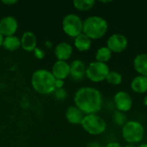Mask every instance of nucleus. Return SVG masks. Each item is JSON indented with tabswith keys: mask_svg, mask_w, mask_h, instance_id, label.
I'll return each instance as SVG.
<instances>
[{
	"mask_svg": "<svg viewBox=\"0 0 147 147\" xmlns=\"http://www.w3.org/2000/svg\"><path fill=\"white\" fill-rule=\"evenodd\" d=\"M75 106L85 115L96 114L102 109L103 99L102 93L94 87L79 88L74 95Z\"/></svg>",
	"mask_w": 147,
	"mask_h": 147,
	"instance_id": "1",
	"label": "nucleus"
},
{
	"mask_svg": "<svg viewBox=\"0 0 147 147\" xmlns=\"http://www.w3.org/2000/svg\"><path fill=\"white\" fill-rule=\"evenodd\" d=\"M56 78L51 71L46 69L36 70L31 78L33 89L41 95H50L55 90Z\"/></svg>",
	"mask_w": 147,
	"mask_h": 147,
	"instance_id": "2",
	"label": "nucleus"
},
{
	"mask_svg": "<svg viewBox=\"0 0 147 147\" xmlns=\"http://www.w3.org/2000/svg\"><path fill=\"white\" fill-rule=\"evenodd\" d=\"M109 28L108 22L101 16H91L83 22V33L90 40H98L103 37Z\"/></svg>",
	"mask_w": 147,
	"mask_h": 147,
	"instance_id": "3",
	"label": "nucleus"
},
{
	"mask_svg": "<svg viewBox=\"0 0 147 147\" xmlns=\"http://www.w3.org/2000/svg\"><path fill=\"white\" fill-rule=\"evenodd\" d=\"M145 128L143 125L137 121H128L123 127L121 135L123 140L128 144H136L143 140Z\"/></svg>",
	"mask_w": 147,
	"mask_h": 147,
	"instance_id": "4",
	"label": "nucleus"
},
{
	"mask_svg": "<svg viewBox=\"0 0 147 147\" xmlns=\"http://www.w3.org/2000/svg\"><path fill=\"white\" fill-rule=\"evenodd\" d=\"M81 126L87 134L95 136L102 134L107 129L106 121L96 114L85 115Z\"/></svg>",
	"mask_w": 147,
	"mask_h": 147,
	"instance_id": "5",
	"label": "nucleus"
},
{
	"mask_svg": "<svg viewBox=\"0 0 147 147\" xmlns=\"http://www.w3.org/2000/svg\"><path fill=\"white\" fill-rule=\"evenodd\" d=\"M83 22L84 21L78 15L68 14L62 21L63 31L66 35L71 38H76L83 33Z\"/></svg>",
	"mask_w": 147,
	"mask_h": 147,
	"instance_id": "6",
	"label": "nucleus"
},
{
	"mask_svg": "<svg viewBox=\"0 0 147 147\" xmlns=\"http://www.w3.org/2000/svg\"><path fill=\"white\" fill-rule=\"evenodd\" d=\"M110 71L108 64L94 61L89 64L86 68V78L94 83H100L106 80Z\"/></svg>",
	"mask_w": 147,
	"mask_h": 147,
	"instance_id": "7",
	"label": "nucleus"
},
{
	"mask_svg": "<svg viewBox=\"0 0 147 147\" xmlns=\"http://www.w3.org/2000/svg\"><path fill=\"white\" fill-rule=\"evenodd\" d=\"M128 46L127 38L122 34H114L107 40V47L114 53H122Z\"/></svg>",
	"mask_w": 147,
	"mask_h": 147,
	"instance_id": "8",
	"label": "nucleus"
},
{
	"mask_svg": "<svg viewBox=\"0 0 147 147\" xmlns=\"http://www.w3.org/2000/svg\"><path fill=\"white\" fill-rule=\"evenodd\" d=\"M114 104L117 111L126 113L132 109L133 108V98L132 96L124 90L118 91L114 96Z\"/></svg>",
	"mask_w": 147,
	"mask_h": 147,
	"instance_id": "9",
	"label": "nucleus"
},
{
	"mask_svg": "<svg viewBox=\"0 0 147 147\" xmlns=\"http://www.w3.org/2000/svg\"><path fill=\"white\" fill-rule=\"evenodd\" d=\"M17 28L18 22L14 16H7L0 20V33L3 37L14 35Z\"/></svg>",
	"mask_w": 147,
	"mask_h": 147,
	"instance_id": "10",
	"label": "nucleus"
},
{
	"mask_svg": "<svg viewBox=\"0 0 147 147\" xmlns=\"http://www.w3.org/2000/svg\"><path fill=\"white\" fill-rule=\"evenodd\" d=\"M85 64L80 59H75L70 65V76L76 81H80L86 77Z\"/></svg>",
	"mask_w": 147,
	"mask_h": 147,
	"instance_id": "11",
	"label": "nucleus"
},
{
	"mask_svg": "<svg viewBox=\"0 0 147 147\" xmlns=\"http://www.w3.org/2000/svg\"><path fill=\"white\" fill-rule=\"evenodd\" d=\"M51 72L56 79L65 80L70 76V65L66 61L57 60L53 64Z\"/></svg>",
	"mask_w": 147,
	"mask_h": 147,
	"instance_id": "12",
	"label": "nucleus"
},
{
	"mask_svg": "<svg viewBox=\"0 0 147 147\" xmlns=\"http://www.w3.org/2000/svg\"><path fill=\"white\" fill-rule=\"evenodd\" d=\"M73 49L71 45H70L67 42H60L56 45L54 48V54L58 60L66 61L68 60L71 54H72Z\"/></svg>",
	"mask_w": 147,
	"mask_h": 147,
	"instance_id": "13",
	"label": "nucleus"
},
{
	"mask_svg": "<svg viewBox=\"0 0 147 147\" xmlns=\"http://www.w3.org/2000/svg\"><path fill=\"white\" fill-rule=\"evenodd\" d=\"M37 44L35 34L31 31H26L22 34L21 38V47L24 51L33 52Z\"/></svg>",
	"mask_w": 147,
	"mask_h": 147,
	"instance_id": "14",
	"label": "nucleus"
},
{
	"mask_svg": "<svg viewBox=\"0 0 147 147\" xmlns=\"http://www.w3.org/2000/svg\"><path fill=\"white\" fill-rule=\"evenodd\" d=\"M84 117V114L76 106H71L65 111V118L67 121L72 125H81Z\"/></svg>",
	"mask_w": 147,
	"mask_h": 147,
	"instance_id": "15",
	"label": "nucleus"
},
{
	"mask_svg": "<svg viewBox=\"0 0 147 147\" xmlns=\"http://www.w3.org/2000/svg\"><path fill=\"white\" fill-rule=\"evenodd\" d=\"M132 90L137 94H145L147 92V77L138 75L133 78L130 84Z\"/></svg>",
	"mask_w": 147,
	"mask_h": 147,
	"instance_id": "16",
	"label": "nucleus"
},
{
	"mask_svg": "<svg viewBox=\"0 0 147 147\" xmlns=\"http://www.w3.org/2000/svg\"><path fill=\"white\" fill-rule=\"evenodd\" d=\"M134 67L139 75L147 77V53H140L134 58Z\"/></svg>",
	"mask_w": 147,
	"mask_h": 147,
	"instance_id": "17",
	"label": "nucleus"
},
{
	"mask_svg": "<svg viewBox=\"0 0 147 147\" xmlns=\"http://www.w3.org/2000/svg\"><path fill=\"white\" fill-rule=\"evenodd\" d=\"M92 40H90L84 33L74 38V46L79 52H86L91 47Z\"/></svg>",
	"mask_w": 147,
	"mask_h": 147,
	"instance_id": "18",
	"label": "nucleus"
},
{
	"mask_svg": "<svg viewBox=\"0 0 147 147\" xmlns=\"http://www.w3.org/2000/svg\"><path fill=\"white\" fill-rule=\"evenodd\" d=\"M2 46L3 47L4 49L13 52L17 50L21 47V40L16 35L7 36L3 38Z\"/></svg>",
	"mask_w": 147,
	"mask_h": 147,
	"instance_id": "19",
	"label": "nucleus"
},
{
	"mask_svg": "<svg viewBox=\"0 0 147 147\" xmlns=\"http://www.w3.org/2000/svg\"><path fill=\"white\" fill-rule=\"evenodd\" d=\"M112 52L107 47H101L96 53V61L107 64L112 57Z\"/></svg>",
	"mask_w": 147,
	"mask_h": 147,
	"instance_id": "20",
	"label": "nucleus"
},
{
	"mask_svg": "<svg viewBox=\"0 0 147 147\" xmlns=\"http://www.w3.org/2000/svg\"><path fill=\"white\" fill-rule=\"evenodd\" d=\"M96 3L94 0H73L72 4L74 8L80 11H87L91 9Z\"/></svg>",
	"mask_w": 147,
	"mask_h": 147,
	"instance_id": "21",
	"label": "nucleus"
},
{
	"mask_svg": "<svg viewBox=\"0 0 147 147\" xmlns=\"http://www.w3.org/2000/svg\"><path fill=\"white\" fill-rule=\"evenodd\" d=\"M106 81L111 85H119L122 83V75L115 71H110L106 78Z\"/></svg>",
	"mask_w": 147,
	"mask_h": 147,
	"instance_id": "22",
	"label": "nucleus"
},
{
	"mask_svg": "<svg viewBox=\"0 0 147 147\" xmlns=\"http://www.w3.org/2000/svg\"><path fill=\"white\" fill-rule=\"evenodd\" d=\"M113 120L117 126H121V127H123L127 122V116H126L125 113H122L120 111L115 112V114L113 115Z\"/></svg>",
	"mask_w": 147,
	"mask_h": 147,
	"instance_id": "23",
	"label": "nucleus"
},
{
	"mask_svg": "<svg viewBox=\"0 0 147 147\" xmlns=\"http://www.w3.org/2000/svg\"><path fill=\"white\" fill-rule=\"evenodd\" d=\"M53 97L56 100V101H63L65 99L66 96H67V92L64 88L61 89H56L53 93Z\"/></svg>",
	"mask_w": 147,
	"mask_h": 147,
	"instance_id": "24",
	"label": "nucleus"
},
{
	"mask_svg": "<svg viewBox=\"0 0 147 147\" xmlns=\"http://www.w3.org/2000/svg\"><path fill=\"white\" fill-rule=\"evenodd\" d=\"M34 52V57L37 58L38 59H42L44 57H45V53L43 50H41L40 48L39 47H35V49L33 51Z\"/></svg>",
	"mask_w": 147,
	"mask_h": 147,
	"instance_id": "25",
	"label": "nucleus"
},
{
	"mask_svg": "<svg viewBox=\"0 0 147 147\" xmlns=\"http://www.w3.org/2000/svg\"><path fill=\"white\" fill-rule=\"evenodd\" d=\"M64 86V80H60V79H56L55 82V88L56 89H61ZM55 89V90H56Z\"/></svg>",
	"mask_w": 147,
	"mask_h": 147,
	"instance_id": "26",
	"label": "nucleus"
},
{
	"mask_svg": "<svg viewBox=\"0 0 147 147\" xmlns=\"http://www.w3.org/2000/svg\"><path fill=\"white\" fill-rule=\"evenodd\" d=\"M2 3H3V4H6V5H12V4H16V3H18V1L17 0H3V1H2Z\"/></svg>",
	"mask_w": 147,
	"mask_h": 147,
	"instance_id": "27",
	"label": "nucleus"
},
{
	"mask_svg": "<svg viewBox=\"0 0 147 147\" xmlns=\"http://www.w3.org/2000/svg\"><path fill=\"white\" fill-rule=\"evenodd\" d=\"M105 147H122V146H121V144H120V143L113 141V142H109V143H108Z\"/></svg>",
	"mask_w": 147,
	"mask_h": 147,
	"instance_id": "28",
	"label": "nucleus"
},
{
	"mask_svg": "<svg viewBox=\"0 0 147 147\" xmlns=\"http://www.w3.org/2000/svg\"><path fill=\"white\" fill-rule=\"evenodd\" d=\"M90 147H101V146H99V144H97V143H92V144H90Z\"/></svg>",
	"mask_w": 147,
	"mask_h": 147,
	"instance_id": "29",
	"label": "nucleus"
},
{
	"mask_svg": "<svg viewBox=\"0 0 147 147\" xmlns=\"http://www.w3.org/2000/svg\"><path fill=\"white\" fill-rule=\"evenodd\" d=\"M3 38H4V37H3V35L1 34V33H0V47H1V46H2V44H3Z\"/></svg>",
	"mask_w": 147,
	"mask_h": 147,
	"instance_id": "30",
	"label": "nucleus"
},
{
	"mask_svg": "<svg viewBox=\"0 0 147 147\" xmlns=\"http://www.w3.org/2000/svg\"><path fill=\"white\" fill-rule=\"evenodd\" d=\"M143 102H144V105L147 107V96H146L144 97V99H143Z\"/></svg>",
	"mask_w": 147,
	"mask_h": 147,
	"instance_id": "31",
	"label": "nucleus"
},
{
	"mask_svg": "<svg viewBox=\"0 0 147 147\" xmlns=\"http://www.w3.org/2000/svg\"><path fill=\"white\" fill-rule=\"evenodd\" d=\"M46 46H47V47H52L53 44H52L50 41H46Z\"/></svg>",
	"mask_w": 147,
	"mask_h": 147,
	"instance_id": "32",
	"label": "nucleus"
},
{
	"mask_svg": "<svg viewBox=\"0 0 147 147\" xmlns=\"http://www.w3.org/2000/svg\"><path fill=\"white\" fill-rule=\"evenodd\" d=\"M138 147H147V143H145V144H141L140 146H139Z\"/></svg>",
	"mask_w": 147,
	"mask_h": 147,
	"instance_id": "33",
	"label": "nucleus"
},
{
	"mask_svg": "<svg viewBox=\"0 0 147 147\" xmlns=\"http://www.w3.org/2000/svg\"><path fill=\"white\" fill-rule=\"evenodd\" d=\"M124 147H135L134 146V145H132V144H128V145H127L126 146Z\"/></svg>",
	"mask_w": 147,
	"mask_h": 147,
	"instance_id": "34",
	"label": "nucleus"
}]
</instances>
